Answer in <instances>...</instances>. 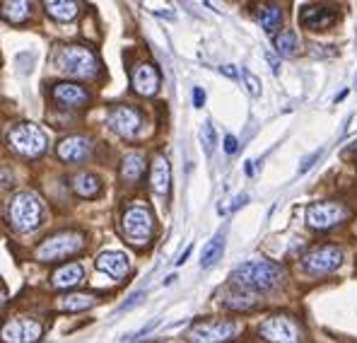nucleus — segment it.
<instances>
[{"mask_svg": "<svg viewBox=\"0 0 357 343\" xmlns=\"http://www.w3.org/2000/svg\"><path fill=\"white\" fill-rule=\"evenodd\" d=\"M232 286L249 290V293H259V290H273L280 286L282 281V268L273 261H246L232 273Z\"/></svg>", "mask_w": 357, "mask_h": 343, "instance_id": "1", "label": "nucleus"}, {"mask_svg": "<svg viewBox=\"0 0 357 343\" xmlns=\"http://www.w3.org/2000/svg\"><path fill=\"white\" fill-rule=\"evenodd\" d=\"M56 71L68 78H77V80H92L99 73V61L87 46L80 44H68L61 46L54 54Z\"/></svg>", "mask_w": 357, "mask_h": 343, "instance_id": "2", "label": "nucleus"}, {"mask_svg": "<svg viewBox=\"0 0 357 343\" xmlns=\"http://www.w3.org/2000/svg\"><path fill=\"white\" fill-rule=\"evenodd\" d=\"M8 218L17 232H31L39 228L41 220H44V205L29 191L15 194L13 200H10Z\"/></svg>", "mask_w": 357, "mask_h": 343, "instance_id": "3", "label": "nucleus"}, {"mask_svg": "<svg viewBox=\"0 0 357 343\" xmlns=\"http://www.w3.org/2000/svg\"><path fill=\"white\" fill-rule=\"evenodd\" d=\"M82 247H85L82 232L61 230L41 242V247L36 249V258H39V261H63V258L75 256Z\"/></svg>", "mask_w": 357, "mask_h": 343, "instance_id": "4", "label": "nucleus"}, {"mask_svg": "<svg viewBox=\"0 0 357 343\" xmlns=\"http://www.w3.org/2000/svg\"><path fill=\"white\" fill-rule=\"evenodd\" d=\"M121 228H123V235L130 245L143 247L155 237V218H152L150 208H145L143 203H133L123 210Z\"/></svg>", "mask_w": 357, "mask_h": 343, "instance_id": "5", "label": "nucleus"}, {"mask_svg": "<svg viewBox=\"0 0 357 343\" xmlns=\"http://www.w3.org/2000/svg\"><path fill=\"white\" fill-rule=\"evenodd\" d=\"M8 143L15 152H17V155L34 160V157H39L46 152V147H49V138H46V133L36 124H17V126L10 129Z\"/></svg>", "mask_w": 357, "mask_h": 343, "instance_id": "6", "label": "nucleus"}, {"mask_svg": "<svg viewBox=\"0 0 357 343\" xmlns=\"http://www.w3.org/2000/svg\"><path fill=\"white\" fill-rule=\"evenodd\" d=\"M259 336L268 343H304L302 324L290 314H273L261 321Z\"/></svg>", "mask_w": 357, "mask_h": 343, "instance_id": "7", "label": "nucleus"}, {"mask_svg": "<svg viewBox=\"0 0 357 343\" xmlns=\"http://www.w3.org/2000/svg\"><path fill=\"white\" fill-rule=\"evenodd\" d=\"M237 336V324L232 319H201L188 329V343H225Z\"/></svg>", "mask_w": 357, "mask_h": 343, "instance_id": "8", "label": "nucleus"}, {"mask_svg": "<svg viewBox=\"0 0 357 343\" xmlns=\"http://www.w3.org/2000/svg\"><path fill=\"white\" fill-rule=\"evenodd\" d=\"M44 336V326L36 316L22 314L13 316L0 329V341L3 343H36Z\"/></svg>", "mask_w": 357, "mask_h": 343, "instance_id": "9", "label": "nucleus"}, {"mask_svg": "<svg viewBox=\"0 0 357 343\" xmlns=\"http://www.w3.org/2000/svg\"><path fill=\"white\" fill-rule=\"evenodd\" d=\"M348 208L338 200H319L307 208V225L314 230H331L348 220Z\"/></svg>", "mask_w": 357, "mask_h": 343, "instance_id": "10", "label": "nucleus"}, {"mask_svg": "<svg viewBox=\"0 0 357 343\" xmlns=\"http://www.w3.org/2000/svg\"><path fill=\"white\" fill-rule=\"evenodd\" d=\"M343 263V249L333 245H324L312 249L307 256H304V268H307L312 276H326V273H333L335 268H340Z\"/></svg>", "mask_w": 357, "mask_h": 343, "instance_id": "11", "label": "nucleus"}, {"mask_svg": "<svg viewBox=\"0 0 357 343\" xmlns=\"http://www.w3.org/2000/svg\"><path fill=\"white\" fill-rule=\"evenodd\" d=\"M107 126L114 133L123 136V138H133L140 131V126H143V112L135 107H128V104H121V107H114L109 112Z\"/></svg>", "mask_w": 357, "mask_h": 343, "instance_id": "12", "label": "nucleus"}, {"mask_svg": "<svg viewBox=\"0 0 357 343\" xmlns=\"http://www.w3.org/2000/svg\"><path fill=\"white\" fill-rule=\"evenodd\" d=\"M338 22V13L326 5H304L299 10V24L309 31H324Z\"/></svg>", "mask_w": 357, "mask_h": 343, "instance_id": "13", "label": "nucleus"}, {"mask_svg": "<svg viewBox=\"0 0 357 343\" xmlns=\"http://www.w3.org/2000/svg\"><path fill=\"white\" fill-rule=\"evenodd\" d=\"M59 157L63 162H70V165H77V162H85L92 152V138L87 136H68L59 143Z\"/></svg>", "mask_w": 357, "mask_h": 343, "instance_id": "14", "label": "nucleus"}, {"mask_svg": "<svg viewBox=\"0 0 357 343\" xmlns=\"http://www.w3.org/2000/svg\"><path fill=\"white\" fill-rule=\"evenodd\" d=\"M160 82H162V75L152 63H140V66L133 71V89L138 94H143V97H152V94H157Z\"/></svg>", "mask_w": 357, "mask_h": 343, "instance_id": "15", "label": "nucleus"}, {"mask_svg": "<svg viewBox=\"0 0 357 343\" xmlns=\"http://www.w3.org/2000/svg\"><path fill=\"white\" fill-rule=\"evenodd\" d=\"M150 187H152V191L160 194V196H167V194H169L172 167H169V160H167L162 152H157L150 162Z\"/></svg>", "mask_w": 357, "mask_h": 343, "instance_id": "16", "label": "nucleus"}, {"mask_svg": "<svg viewBox=\"0 0 357 343\" xmlns=\"http://www.w3.org/2000/svg\"><path fill=\"white\" fill-rule=\"evenodd\" d=\"M97 268L107 273V276L121 281V278L128 276L130 261H128V256H126L123 251H102V254L97 256Z\"/></svg>", "mask_w": 357, "mask_h": 343, "instance_id": "17", "label": "nucleus"}, {"mask_svg": "<svg viewBox=\"0 0 357 343\" xmlns=\"http://www.w3.org/2000/svg\"><path fill=\"white\" fill-rule=\"evenodd\" d=\"M54 97L68 109H80L89 104V92L85 87L77 85V82H61V85H56Z\"/></svg>", "mask_w": 357, "mask_h": 343, "instance_id": "18", "label": "nucleus"}, {"mask_svg": "<svg viewBox=\"0 0 357 343\" xmlns=\"http://www.w3.org/2000/svg\"><path fill=\"white\" fill-rule=\"evenodd\" d=\"M85 271H82L80 263H66V266H59L51 276V286L59 288V290H68V288H75L77 283L82 281Z\"/></svg>", "mask_w": 357, "mask_h": 343, "instance_id": "19", "label": "nucleus"}, {"mask_svg": "<svg viewBox=\"0 0 357 343\" xmlns=\"http://www.w3.org/2000/svg\"><path fill=\"white\" fill-rule=\"evenodd\" d=\"M222 305L227 309H234V312H246V309H254L256 305H259V300H256V293H249V290L232 286V290L225 293Z\"/></svg>", "mask_w": 357, "mask_h": 343, "instance_id": "20", "label": "nucleus"}, {"mask_svg": "<svg viewBox=\"0 0 357 343\" xmlns=\"http://www.w3.org/2000/svg\"><path fill=\"white\" fill-rule=\"evenodd\" d=\"M97 302V295L94 293H66L63 298H59L56 307L61 312H82V309H89Z\"/></svg>", "mask_w": 357, "mask_h": 343, "instance_id": "21", "label": "nucleus"}, {"mask_svg": "<svg viewBox=\"0 0 357 343\" xmlns=\"http://www.w3.org/2000/svg\"><path fill=\"white\" fill-rule=\"evenodd\" d=\"M44 8L59 22H70L80 15V3H73V0H46Z\"/></svg>", "mask_w": 357, "mask_h": 343, "instance_id": "22", "label": "nucleus"}, {"mask_svg": "<svg viewBox=\"0 0 357 343\" xmlns=\"http://www.w3.org/2000/svg\"><path fill=\"white\" fill-rule=\"evenodd\" d=\"M0 15L13 24L27 22L31 15V5L27 0H5V3H0Z\"/></svg>", "mask_w": 357, "mask_h": 343, "instance_id": "23", "label": "nucleus"}, {"mask_svg": "<svg viewBox=\"0 0 357 343\" xmlns=\"http://www.w3.org/2000/svg\"><path fill=\"white\" fill-rule=\"evenodd\" d=\"M73 189H75L77 196L82 198H94L102 189V182H99L97 174L92 172H80L77 177H73Z\"/></svg>", "mask_w": 357, "mask_h": 343, "instance_id": "24", "label": "nucleus"}, {"mask_svg": "<svg viewBox=\"0 0 357 343\" xmlns=\"http://www.w3.org/2000/svg\"><path fill=\"white\" fill-rule=\"evenodd\" d=\"M145 174V157L140 152H128L123 157V165H121V177L123 182H138Z\"/></svg>", "mask_w": 357, "mask_h": 343, "instance_id": "25", "label": "nucleus"}, {"mask_svg": "<svg viewBox=\"0 0 357 343\" xmlns=\"http://www.w3.org/2000/svg\"><path fill=\"white\" fill-rule=\"evenodd\" d=\"M259 20H261V27H264L268 34H275L282 22V10L278 8V5H264V8L259 10Z\"/></svg>", "mask_w": 357, "mask_h": 343, "instance_id": "26", "label": "nucleus"}, {"mask_svg": "<svg viewBox=\"0 0 357 343\" xmlns=\"http://www.w3.org/2000/svg\"><path fill=\"white\" fill-rule=\"evenodd\" d=\"M225 251V235H215L213 240L206 245L203 249V256H201V268H210Z\"/></svg>", "mask_w": 357, "mask_h": 343, "instance_id": "27", "label": "nucleus"}, {"mask_svg": "<svg viewBox=\"0 0 357 343\" xmlns=\"http://www.w3.org/2000/svg\"><path fill=\"white\" fill-rule=\"evenodd\" d=\"M275 51L282 58H290L297 54V34L292 29H285L275 36Z\"/></svg>", "mask_w": 357, "mask_h": 343, "instance_id": "28", "label": "nucleus"}, {"mask_svg": "<svg viewBox=\"0 0 357 343\" xmlns=\"http://www.w3.org/2000/svg\"><path fill=\"white\" fill-rule=\"evenodd\" d=\"M201 143H203V150H206V155H213L215 145H218V136H215V129L210 121L201 126Z\"/></svg>", "mask_w": 357, "mask_h": 343, "instance_id": "29", "label": "nucleus"}, {"mask_svg": "<svg viewBox=\"0 0 357 343\" xmlns=\"http://www.w3.org/2000/svg\"><path fill=\"white\" fill-rule=\"evenodd\" d=\"M241 78H244L246 89H249L251 97H259V94H261V80H259V78H256L251 71H241Z\"/></svg>", "mask_w": 357, "mask_h": 343, "instance_id": "30", "label": "nucleus"}, {"mask_svg": "<svg viewBox=\"0 0 357 343\" xmlns=\"http://www.w3.org/2000/svg\"><path fill=\"white\" fill-rule=\"evenodd\" d=\"M13 187V172L8 167H0V191H8Z\"/></svg>", "mask_w": 357, "mask_h": 343, "instance_id": "31", "label": "nucleus"}, {"mask_svg": "<svg viewBox=\"0 0 357 343\" xmlns=\"http://www.w3.org/2000/svg\"><path fill=\"white\" fill-rule=\"evenodd\" d=\"M319 157H321V150L312 152V155H309V157H307V160H304V162H302V167H299V174H304V172H307V170H312V165H314V162H317V160H319Z\"/></svg>", "mask_w": 357, "mask_h": 343, "instance_id": "32", "label": "nucleus"}, {"mask_svg": "<svg viewBox=\"0 0 357 343\" xmlns=\"http://www.w3.org/2000/svg\"><path fill=\"white\" fill-rule=\"evenodd\" d=\"M225 152H227V155H234V152H237V138H234V136H227V138H225Z\"/></svg>", "mask_w": 357, "mask_h": 343, "instance_id": "33", "label": "nucleus"}, {"mask_svg": "<svg viewBox=\"0 0 357 343\" xmlns=\"http://www.w3.org/2000/svg\"><path fill=\"white\" fill-rule=\"evenodd\" d=\"M203 102H206V92H203L201 87H196L193 89V104H196V107H203Z\"/></svg>", "mask_w": 357, "mask_h": 343, "instance_id": "34", "label": "nucleus"}, {"mask_svg": "<svg viewBox=\"0 0 357 343\" xmlns=\"http://www.w3.org/2000/svg\"><path fill=\"white\" fill-rule=\"evenodd\" d=\"M220 73H222V75H227V78H232V80L239 75L237 68H234V66H222V68H220Z\"/></svg>", "mask_w": 357, "mask_h": 343, "instance_id": "35", "label": "nucleus"}, {"mask_svg": "<svg viewBox=\"0 0 357 343\" xmlns=\"http://www.w3.org/2000/svg\"><path fill=\"white\" fill-rule=\"evenodd\" d=\"M246 200H249V196H246V194H241V196H237V198L232 200V205H229V210H237L239 205H244V203H246Z\"/></svg>", "mask_w": 357, "mask_h": 343, "instance_id": "36", "label": "nucleus"}, {"mask_svg": "<svg viewBox=\"0 0 357 343\" xmlns=\"http://www.w3.org/2000/svg\"><path fill=\"white\" fill-rule=\"evenodd\" d=\"M140 298H143V293H135V295H130V300H128V302H126V305H123V307H121V309H128L130 305H133V302H138Z\"/></svg>", "mask_w": 357, "mask_h": 343, "instance_id": "37", "label": "nucleus"}, {"mask_svg": "<svg viewBox=\"0 0 357 343\" xmlns=\"http://www.w3.org/2000/svg\"><path fill=\"white\" fill-rule=\"evenodd\" d=\"M266 58H268V63H271V66H273V73H275V75H278V71H280V68H278V61H275V58H273L271 54H268Z\"/></svg>", "mask_w": 357, "mask_h": 343, "instance_id": "38", "label": "nucleus"}, {"mask_svg": "<svg viewBox=\"0 0 357 343\" xmlns=\"http://www.w3.org/2000/svg\"><path fill=\"white\" fill-rule=\"evenodd\" d=\"M319 49H326V46H319ZM314 56H333L335 51H312Z\"/></svg>", "mask_w": 357, "mask_h": 343, "instance_id": "39", "label": "nucleus"}, {"mask_svg": "<svg viewBox=\"0 0 357 343\" xmlns=\"http://www.w3.org/2000/svg\"><path fill=\"white\" fill-rule=\"evenodd\" d=\"M350 150H357V140H353V145H350Z\"/></svg>", "mask_w": 357, "mask_h": 343, "instance_id": "40", "label": "nucleus"}, {"mask_svg": "<svg viewBox=\"0 0 357 343\" xmlns=\"http://www.w3.org/2000/svg\"><path fill=\"white\" fill-rule=\"evenodd\" d=\"M355 87H357V78H355Z\"/></svg>", "mask_w": 357, "mask_h": 343, "instance_id": "41", "label": "nucleus"}]
</instances>
